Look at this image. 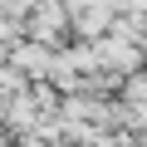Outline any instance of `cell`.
Here are the masks:
<instances>
[{"mask_svg":"<svg viewBox=\"0 0 147 147\" xmlns=\"http://www.w3.org/2000/svg\"><path fill=\"white\" fill-rule=\"evenodd\" d=\"M25 34L39 39V44H49V49L69 44V5L64 0H44V5L25 10Z\"/></svg>","mask_w":147,"mask_h":147,"instance_id":"cell-1","label":"cell"},{"mask_svg":"<svg viewBox=\"0 0 147 147\" xmlns=\"http://www.w3.org/2000/svg\"><path fill=\"white\" fill-rule=\"evenodd\" d=\"M5 64H10V69H20L25 79H49L54 49H49V44H39V39H30V34H20V39H10V44H5Z\"/></svg>","mask_w":147,"mask_h":147,"instance_id":"cell-2","label":"cell"},{"mask_svg":"<svg viewBox=\"0 0 147 147\" xmlns=\"http://www.w3.org/2000/svg\"><path fill=\"white\" fill-rule=\"evenodd\" d=\"M113 25V5H69V39H98Z\"/></svg>","mask_w":147,"mask_h":147,"instance_id":"cell-3","label":"cell"}]
</instances>
